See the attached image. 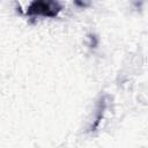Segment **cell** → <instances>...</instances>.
<instances>
[{
	"label": "cell",
	"instance_id": "obj_1",
	"mask_svg": "<svg viewBox=\"0 0 148 148\" xmlns=\"http://www.w3.org/2000/svg\"><path fill=\"white\" fill-rule=\"evenodd\" d=\"M61 10V5L58 1H32L27 8L28 16L54 17Z\"/></svg>",
	"mask_w": 148,
	"mask_h": 148
}]
</instances>
